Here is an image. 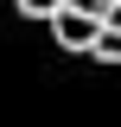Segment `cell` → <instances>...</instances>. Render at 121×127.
I'll return each mask as SVG.
<instances>
[{
  "mask_svg": "<svg viewBox=\"0 0 121 127\" xmlns=\"http://www.w3.org/2000/svg\"><path fill=\"white\" fill-rule=\"evenodd\" d=\"M102 26H108L102 13H83V6H70V0H64L58 13H51V38H58L64 51H96Z\"/></svg>",
  "mask_w": 121,
  "mask_h": 127,
  "instance_id": "6da1fadb",
  "label": "cell"
},
{
  "mask_svg": "<svg viewBox=\"0 0 121 127\" xmlns=\"http://www.w3.org/2000/svg\"><path fill=\"white\" fill-rule=\"evenodd\" d=\"M13 6H19V13H32V19H51L64 0H13Z\"/></svg>",
  "mask_w": 121,
  "mask_h": 127,
  "instance_id": "3957f363",
  "label": "cell"
},
{
  "mask_svg": "<svg viewBox=\"0 0 121 127\" xmlns=\"http://www.w3.org/2000/svg\"><path fill=\"white\" fill-rule=\"evenodd\" d=\"M89 57H102V64H121V26H102V38H96V51Z\"/></svg>",
  "mask_w": 121,
  "mask_h": 127,
  "instance_id": "7a4b0ae2",
  "label": "cell"
},
{
  "mask_svg": "<svg viewBox=\"0 0 121 127\" xmlns=\"http://www.w3.org/2000/svg\"><path fill=\"white\" fill-rule=\"evenodd\" d=\"M70 6H83V13H102V19H108V6H115V0H70Z\"/></svg>",
  "mask_w": 121,
  "mask_h": 127,
  "instance_id": "277c9868",
  "label": "cell"
}]
</instances>
